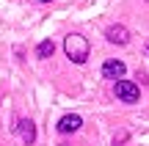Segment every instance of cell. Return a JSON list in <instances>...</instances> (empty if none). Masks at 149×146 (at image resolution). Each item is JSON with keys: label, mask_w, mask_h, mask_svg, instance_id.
<instances>
[{"label": "cell", "mask_w": 149, "mask_h": 146, "mask_svg": "<svg viewBox=\"0 0 149 146\" xmlns=\"http://www.w3.org/2000/svg\"><path fill=\"white\" fill-rule=\"evenodd\" d=\"M146 55H149V42H146Z\"/></svg>", "instance_id": "8"}, {"label": "cell", "mask_w": 149, "mask_h": 146, "mask_svg": "<svg viewBox=\"0 0 149 146\" xmlns=\"http://www.w3.org/2000/svg\"><path fill=\"white\" fill-rule=\"evenodd\" d=\"M80 124H83L80 116H64L58 121V132H74V130H80Z\"/></svg>", "instance_id": "5"}, {"label": "cell", "mask_w": 149, "mask_h": 146, "mask_svg": "<svg viewBox=\"0 0 149 146\" xmlns=\"http://www.w3.org/2000/svg\"><path fill=\"white\" fill-rule=\"evenodd\" d=\"M17 132H19V138H22L25 143H33V138H36L33 121H19V124H17Z\"/></svg>", "instance_id": "6"}, {"label": "cell", "mask_w": 149, "mask_h": 146, "mask_svg": "<svg viewBox=\"0 0 149 146\" xmlns=\"http://www.w3.org/2000/svg\"><path fill=\"white\" fill-rule=\"evenodd\" d=\"M116 97L122 99V102H138V97H141V91H138V86L135 83H130V80H116Z\"/></svg>", "instance_id": "2"}, {"label": "cell", "mask_w": 149, "mask_h": 146, "mask_svg": "<svg viewBox=\"0 0 149 146\" xmlns=\"http://www.w3.org/2000/svg\"><path fill=\"white\" fill-rule=\"evenodd\" d=\"M64 50H66V55H69L74 64H86V58H88V42L80 33H69L64 39Z\"/></svg>", "instance_id": "1"}, {"label": "cell", "mask_w": 149, "mask_h": 146, "mask_svg": "<svg viewBox=\"0 0 149 146\" xmlns=\"http://www.w3.org/2000/svg\"><path fill=\"white\" fill-rule=\"evenodd\" d=\"M105 39H108L111 44H127V42H130V30H127L124 25H111V28L105 30Z\"/></svg>", "instance_id": "3"}, {"label": "cell", "mask_w": 149, "mask_h": 146, "mask_svg": "<svg viewBox=\"0 0 149 146\" xmlns=\"http://www.w3.org/2000/svg\"><path fill=\"white\" fill-rule=\"evenodd\" d=\"M102 75H105L108 80H122V77H124V64H122V61H105Z\"/></svg>", "instance_id": "4"}, {"label": "cell", "mask_w": 149, "mask_h": 146, "mask_svg": "<svg viewBox=\"0 0 149 146\" xmlns=\"http://www.w3.org/2000/svg\"><path fill=\"white\" fill-rule=\"evenodd\" d=\"M53 53H55V44L50 42V39H47V42H42V44L36 47V55H39V58H50Z\"/></svg>", "instance_id": "7"}, {"label": "cell", "mask_w": 149, "mask_h": 146, "mask_svg": "<svg viewBox=\"0 0 149 146\" xmlns=\"http://www.w3.org/2000/svg\"><path fill=\"white\" fill-rule=\"evenodd\" d=\"M39 3H50V0H39Z\"/></svg>", "instance_id": "9"}]
</instances>
